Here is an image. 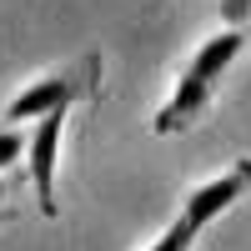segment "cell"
<instances>
[{"label":"cell","instance_id":"cell-1","mask_svg":"<svg viewBox=\"0 0 251 251\" xmlns=\"http://www.w3.org/2000/svg\"><path fill=\"white\" fill-rule=\"evenodd\" d=\"M241 50H246V30H216V35H206L201 46L191 50V60L181 66L171 96H166V106L151 116V131L156 136L191 131V126L211 111V100L221 91V75L241 60Z\"/></svg>","mask_w":251,"mask_h":251},{"label":"cell","instance_id":"cell-2","mask_svg":"<svg viewBox=\"0 0 251 251\" xmlns=\"http://www.w3.org/2000/svg\"><path fill=\"white\" fill-rule=\"evenodd\" d=\"M100 91V55H75L71 66H60L50 75H35L25 91H15L10 96V106H5V121H40V116H50V111H71L75 100H86Z\"/></svg>","mask_w":251,"mask_h":251},{"label":"cell","instance_id":"cell-3","mask_svg":"<svg viewBox=\"0 0 251 251\" xmlns=\"http://www.w3.org/2000/svg\"><path fill=\"white\" fill-rule=\"evenodd\" d=\"M246 191H251V161H231L221 176L191 186V191L181 196V211H176V216H181L186 226H196V231H206V226H211L221 211H231Z\"/></svg>","mask_w":251,"mask_h":251},{"label":"cell","instance_id":"cell-4","mask_svg":"<svg viewBox=\"0 0 251 251\" xmlns=\"http://www.w3.org/2000/svg\"><path fill=\"white\" fill-rule=\"evenodd\" d=\"M66 116L71 111H50L35 121V131L25 141V166H30V186L40 211L55 216V161H60V136H66Z\"/></svg>","mask_w":251,"mask_h":251},{"label":"cell","instance_id":"cell-5","mask_svg":"<svg viewBox=\"0 0 251 251\" xmlns=\"http://www.w3.org/2000/svg\"><path fill=\"white\" fill-rule=\"evenodd\" d=\"M196 236H201L196 226H186V221L176 216V221L166 226V231H161V236H156L151 246H146V251H191V246H196Z\"/></svg>","mask_w":251,"mask_h":251},{"label":"cell","instance_id":"cell-6","mask_svg":"<svg viewBox=\"0 0 251 251\" xmlns=\"http://www.w3.org/2000/svg\"><path fill=\"white\" fill-rule=\"evenodd\" d=\"M10 161H25V136L20 131H0V166H10Z\"/></svg>","mask_w":251,"mask_h":251},{"label":"cell","instance_id":"cell-7","mask_svg":"<svg viewBox=\"0 0 251 251\" xmlns=\"http://www.w3.org/2000/svg\"><path fill=\"white\" fill-rule=\"evenodd\" d=\"M246 15H251V0H221V20H226V30H241Z\"/></svg>","mask_w":251,"mask_h":251},{"label":"cell","instance_id":"cell-8","mask_svg":"<svg viewBox=\"0 0 251 251\" xmlns=\"http://www.w3.org/2000/svg\"><path fill=\"white\" fill-rule=\"evenodd\" d=\"M5 196H10V186H5V181H0V206H5Z\"/></svg>","mask_w":251,"mask_h":251},{"label":"cell","instance_id":"cell-9","mask_svg":"<svg viewBox=\"0 0 251 251\" xmlns=\"http://www.w3.org/2000/svg\"><path fill=\"white\" fill-rule=\"evenodd\" d=\"M5 221H10V211H0V226H5Z\"/></svg>","mask_w":251,"mask_h":251}]
</instances>
